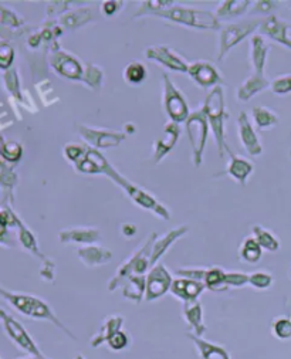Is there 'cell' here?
I'll return each mask as SVG.
<instances>
[{
    "instance_id": "cell-1",
    "label": "cell",
    "mask_w": 291,
    "mask_h": 359,
    "mask_svg": "<svg viewBox=\"0 0 291 359\" xmlns=\"http://www.w3.org/2000/svg\"><path fill=\"white\" fill-rule=\"evenodd\" d=\"M0 297L4 298L5 302H8L16 311L23 314L25 317L34 318V320H46L54 324L57 328H60L63 332H66L70 338L76 339L73 332L67 330L62 321L55 317V314L51 311V309L41 300V298H37L34 295L29 294H20V292H12L5 288L0 287Z\"/></svg>"
},
{
    "instance_id": "cell-2",
    "label": "cell",
    "mask_w": 291,
    "mask_h": 359,
    "mask_svg": "<svg viewBox=\"0 0 291 359\" xmlns=\"http://www.w3.org/2000/svg\"><path fill=\"white\" fill-rule=\"evenodd\" d=\"M209 127L215 135L216 145L219 155L223 158L226 152V121L229 118V114L226 111V101H224V91L222 86H217L212 88L205 100L203 108H202Z\"/></svg>"
},
{
    "instance_id": "cell-3",
    "label": "cell",
    "mask_w": 291,
    "mask_h": 359,
    "mask_svg": "<svg viewBox=\"0 0 291 359\" xmlns=\"http://www.w3.org/2000/svg\"><path fill=\"white\" fill-rule=\"evenodd\" d=\"M151 16H156L173 23L184 25L188 27L199 29V30H220L222 25L215 16V12L201 11L195 8L185 6H170L158 12L151 13Z\"/></svg>"
},
{
    "instance_id": "cell-4",
    "label": "cell",
    "mask_w": 291,
    "mask_h": 359,
    "mask_svg": "<svg viewBox=\"0 0 291 359\" xmlns=\"http://www.w3.org/2000/svg\"><path fill=\"white\" fill-rule=\"evenodd\" d=\"M102 175H105V176H108L109 179H112V181H114L116 185H120V187L127 192V195L133 199V202L137 203L140 208L154 212L156 216L162 217L163 220H169V219H170L169 210H168L162 203H159V202H158L151 194H148L147 191H144V189H141L140 187H135L134 184L128 182L123 175H120L119 172L115 170V168H114L111 163L107 165V168L104 169V173H102Z\"/></svg>"
},
{
    "instance_id": "cell-5",
    "label": "cell",
    "mask_w": 291,
    "mask_h": 359,
    "mask_svg": "<svg viewBox=\"0 0 291 359\" xmlns=\"http://www.w3.org/2000/svg\"><path fill=\"white\" fill-rule=\"evenodd\" d=\"M185 124H187V133H188L191 148H192L194 165L199 168L203 162V151L206 147L210 127L202 109L194 111L187 119Z\"/></svg>"
},
{
    "instance_id": "cell-6",
    "label": "cell",
    "mask_w": 291,
    "mask_h": 359,
    "mask_svg": "<svg viewBox=\"0 0 291 359\" xmlns=\"http://www.w3.org/2000/svg\"><path fill=\"white\" fill-rule=\"evenodd\" d=\"M163 111L172 123H187L191 115L189 105L185 95L175 87L168 74H163V97H162Z\"/></svg>"
},
{
    "instance_id": "cell-7",
    "label": "cell",
    "mask_w": 291,
    "mask_h": 359,
    "mask_svg": "<svg viewBox=\"0 0 291 359\" xmlns=\"http://www.w3.org/2000/svg\"><path fill=\"white\" fill-rule=\"evenodd\" d=\"M260 19H252L223 26L220 29L219 37V60H223L233 47L242 43L252 33H255L260 27Z\"/></svg>"
},
{
    "instance_id": "cell-8",
    "label": "cell",
    "mask_w": 291,
    "mask_h": 359,
    "mask_svg": "<svg viewBox=\"0 0 291 359\" xmlns=\"http://www.w3.org/2000/svg\"><path fill=\"white\" fill-rule=\"evenodd\" d=\"M0 325H2L8 338L23 352L32 356H44L34 339L30 337L27 330L8 311L0 309Z\"/></svg>"
},
{
    "instance_id": "cell-9",
    "label": "cell",
    "mask_w": 291,
    "mask_h": 359,
    "mask_svg": "<svg viewBox=\"0 0 291 359\" xmlns=\"http://www.w3.org/2000/svg\"><path fill=\"white\" fill-rule=\"evenodd\" d=\"M50 65L62 77L74 81H83L86 67H83L81 62L76 55L55 47L50 57Z\"/></svg>"
},
{
    "instance_id": "cell-10",
    "label": "cell",
    "mask_w": 291,
    "mask_h": 359,
    "mask_svg": "<svg viewBox=\"0 0 291 359\" xmlns=\"http://www.w3.org/2000/svg\"><path fill=\"white\" fill-rule=\"evenodd\" d=\"M145 57L148 60H154V62H156L162 67L175 73H188L189 70V65L187 60L168 46L148 47L145 50Z\"/></svg>"
},
{
    "instance_id": "cell-11",
    "label": "cell",
    "mask_w": 291,
    "mask_h": 359,
    "mask_svg": "<svg viewBox=\"0 0 291 359\" xmlns=\"http://www.w3.org/2000/svg\"><path fill=\"white\" fill-rule=\"evenodd\" d=\"M77 133L80 134L83 141H86V144H88L94 149H107V148L119 147L126 140L124 133L91 128L83 124L77 127Z\"/></svg>"
},
{
    "instance_id": "cell-12",
    "label": "cell",
    "mask_w": 291,
    "mask_h": 359,
    "mask_svg": "<svg viewBox=\"0 0 291 359\" xmlns=\"http://www.w3.org/2000/svg\"><path fill=\"white\" fill-rule=\"evenodd\" d=\"M172 283H173V278L163 264L154 266L147 276L145 300L154 302L156 298L165 295L168 291H170Z\"/></svg>"
},
{
    "instance_id": "cell-13",
    "label": "cell",
    "mask_w": 291,
    "mask_h": 359,
    "mask_svg": "<svg viewBox=\"0 0 291 359\" xmlns=\"http://www.w3.org/2000/svg\"><path fill=\"white\" fill-rule=\"evenodd\" d=\"M187 74L202 88H215L224 83L217 67L213 66L210 62H202V60L201 62L192 63Z\"/></svg>"
},
{
    "instance_id": "cell-14",
    "label": "cell",
    "mask_w": 291,
    "mask_h": 359,
    "mask_svg": "<svg viewBox=\"0 0 291 359\" xmlns=\"http://www.w3.org/2000/svg\"><path fill=\"white\" fill-rule=\"evenodd\" d=\"M259 32L262 36H267L269 39L291 48V23L280 20L276 16H269L262 20Z\"/></svg>"
},
{
    "instance_id": "cell-15",
    "label": "cell",
    "mask_w": 291,
    "mask_h": 359,
    "mask_svg": "<svg viewBox=\"0 0 291 359\" xmlns=\"http://www.w3.org/2000/svg\"><path fill=\"white\" fill-rule=\"evenodd\" d=\"M58 241L63 245H95L101 241V231L94 227H72L58 233Z\"/></svg>"
},
{
    "instance_id": "cell-16",
    "label": "cell",
    "mask_w": 291,
    "mask_h": 359,
    "mask_svg": "<svg viewBox=\"0 0 291 359\" xmlns=\"http://www.w3.org/2000/svg\"><path fill=\"white\" fill-rule=\"evenodd\" d=\"M238 127H239V138H241V142H242L245 151L252 156L262 155V152H263L262 142H260L253 126L250 124L249 116L245 111H242L239 114Z\"/></svg>"
},
{
    "instance_id": "cell-17",
    "label": "cell",
    "mask_w": 291,
    "mask_h": 359,
    "mask_svg": "<svg viewBox=\"0 0 291 359\" xmlns=\"http://www.w3.org/2000/svg\"><path fill=\"white\" fill-rule=\"evenodd\" d=\"M181 137V127L177 123H166L163 128V138L154 142V162L159 163L177 145Z\"/></svg>"
},
{
    "instance_id": "cell-18",
    "label": "cell",
    "mask_w": 291,
    "mask_h": 359,
    "mask_svg": "<svg viewBox=\"0 0 291 359\" xmlns=\"http://www.w3.org/2000/svg\"><path fill=\"white\" fill-rule=\"evenodd\" d=\"M226 152L229 154V163H227V168H226V173L235 179L236 182H239L242 187L246 185V181L248 177L253 173L255 170V163L241 155H236L233 154L231 149L229 147H226Z\"/></svg>"
},
{
    "instance_id": "cell-19",
    "label": "cell",
    "mask_w": 291,
    "mask_h": 359,
    "mask_svg": "<svg viewBox=\"0 0 291 359\" xmlns=\"http://www.w3.org/2000/svg\"><path fill=\"white\" fill-rule=\"evenodd\" d=\"M206 290L205 283L191 278H177L173 280L170 285V292L178 297L180 300H184V303H192L198 302L199 295Z\"/></svg>"
},
{
    "instance_id": "cell-20",
    "label": "cell",
    "mask_w": 291,
    "mask_h": 359,
    "mask_svg": "<svg viewBox=\"0 0 291 359\" xmlns=\"http://www.w3.org/2000/svg\"><path fill=\"white\" fill-rule=\"evenodd\" d=\"M188 231H189V226L188 224H182V226H178V227H175V229L166 231L162 237L156 238L155 243H154V248H152V253H151V269L154 266H156L158 260L168 252V249L175 242H177L178 238L185 236Z\"/></svg>"
},
{
    "instance_id": "cell-21",
    "label": "cell",
    "mask_w": 291,
    "mask_h": 359,
    "mask_svg": "<svg viewBox=\"0 0 291 359\" xmlns=\"http://www.w3.org/2000/svg\"><path fill=\"white\" fill-rule=\"evenodd\" d=\"M79 259L87 266V267H95L101 264H107L112 259V252L105 249L104 246H81L77 250Z\"/></svg>"
},
{
    "instance_id": "cell-22",
    "label": "cell",
    "mask_w": 291,
    "mask_h": 359,
    "mask_svg": "<svg viewBox=\"0 0 291 359\" xmlns=\"http://www.w3.org/2000/svg\"><path fill=\"white\" fill-rule=\"evenodd\" d=\"M252 51H250V62L252 67L255 70V74L264 76V67H266V60L270 47L264 43L262 34H255L250 40Z\"/></svg>"
},
{
    "instance_id": "cell-23",
    "label": "cell",
    "mask_w": 291,
    "mask_h": 359,
    "mask_svg": "<svg viewBox=\"0 0 291 359\" xmlns=\"http://www.w3.org/2000/svg\"><path fill=\"white\" fill-rule=\"evenodd\" d=\"M267 87H270V83L264 76L253 74L239 86V88L236 90V98L242 102H248L249 100H252V97L262 93Z\"/></svg>"
},
{
    "instance_id": "cell-24",
    "label": "cell",
    "mask_w": 291,
    "mask_h": 359,
    "mask_svg": "<svg viewBox=\"0 0 291 359\" xmlns=\"http://www.w3.org/2000/svg\"><path fill=\"white\" fill-rule=\"evenodd\" d=\"M250 0H226L222 2L215 12V16L220 22L222 19H235L243 16L250 6Z\"/></svg>"
},
{
    "instance_id": "cell-25",
    "label": "cell",
    "mask_w": 291,
    "mask_h": 359,
    "mask_svg": "<svg viewBox=\"0 0 291 359\" xmlns=\"http://www.w3.org/2000/svg\"><path fill=\"white\" fill-rule=\"evenodd\" d=\"M123 323H124L123 317H120V316H109V317L104 321L101 330H100V331L94 335V338L91 339V346H93V348H98V346L102 345L104 342H108L116 332L121 331Z\"/></svg>"
},
{
    "instance_id": "cell-26",
    "label": "cell",
    "mask_w": 291,
    "mask_h": 359,
    "mask_svg": "<svg viewBox=\"0 0 291 359\" xmlns=\"http://www.w3.org/2000/svg\"><path fill=\"white\" fill-rule=\"evenodd\" d=\"M184 318L192 327L194 335L201 338L205 334L206 328L203 325V310L199 302L184 303Z\"/></svg>"
},
{
    "instance_id": "cell-27",
    "label": "cell",
    "mask_w": 291,
    "mask_h": 359,
    "mask_svg": "<svg viewBox=\"0 0 291 359\" xmlns=\"http://www.w3.org/2000/svg\"><path fill=\"white\" fill-rule=\"evenodd\" d=\"M145 291H147V277L140 274H133L124 283L123 295L128 298V300L138 304L142 302V298H145Z\"/></svg>"
},
{
    "instance_id": "cell-28",
    "label": "cell",
    "mask_w": 291,
    "mask_h": 359,
    "mask_svg": "<svg viewBox=\"0 0 291 359\" xmlns=\"http://www.w3.org/2000/svg\"><path fill=\"white\" fill-rule=\"evenodd\" d=\"M188 337L196 345L202 359H230L229 353L222 346L210 344L209 341H205V339H202V338H199L196 335H192V334H189Z\"/></svg>"
},
{
    "instance_id": "cell-29",
    "label": "cell",
    "mask_w": 291,
    "mask_h": 359,
    "mask_svg": "<svg viewBox=\"0 0 291 359\" xmlns=\"http://www.w3.org/2000/svg\"><path fill=\"white\" fill-rule=\"evenodd\" d=\"M94 15H93V9L90 8H81L80 11H73L67 15H65L63 18H60L58 23H60L63 27H69V29H77L86 23H88L90 20H93Z\"/></svg>"
},
{
    "instance_id": "cell-30",
    "label": "cell",
    "mask_w": 291,
    "mask_h": 359,
    "mask_svg": "<svg viewBox=\"0 0 291 359\" xmlns=\"http://www.w3.org/2000/svg\"><path fill=\"white\" fill-rule=\"evenodd\" d=\"M239 259L245 263L249 264H255L262 259V248L257 243L256 238L252 237H246L243 243L239 248Z\"/></svg>"
},
{
    "instance_id": "cell-31",
    "label": "cell",
    "mask_w": 291,
    "mask_h": 359,
    "mask_svg": "<svg viewBox=\"0 0 291 359\" xmlns=\"http://www.w3.org/2000/svg\"><path fill=\"white\" fill-rule=\"evenodd\" d=\"M253 231V237L257 241V243L260 245L262 249H266L269 252H276L280 248V243L277 241V237L267 229H264L263 226H253L252 227Z\"/></svg>"
},
{
    "instance_id": "cell-32",
    "label": "cell",
    "mask_w": 291,
    "mask_h": 359,
    "mask_svg": "<svg viewBox=\"0 0 291 359\" xmlns=\"http://www.w3.org/2000/svg\"><path fill=\"white\" fill-rule=\"evenodd\" d=\"M252 116L257 128H269L278 124L277 114L266 107H255L252 109Z\"/></svg>"
},
{
    "instance_id": "cell-33",
    "label": "cell",
    "mask_w": 291,
    "mask_h": 359,
    "mask_svg": "<svg viewBox=\"0 0 291 359\" xmlns=\"http://www.w3.org/2000/svg\"><path fill=\"white\" fill-rule=\"evenodd\" d=\"M147 67L141 62H131L123 72L124 80L131 86H140L147 80Z\"/></svg>"
},
{
    "instance_id": "cell-34",
    "label": "cell",
    "mask_w": 291,
    "mask_h": 359,
    "mask_svg": "<svg viewBox=\"0 0 291 359\" xmlns=\"http://www.w3.org/2000/svg\"><path fill=\"white\" fill-rule=\"evenodd\" d=\"M224 277H226V271H223L220 267L206 269L203 283L208 290L223 291V290H227V287L224 284Z\"/></svg>"
},
{
    "instance_id": "cell-35",
    "label": "cell",
    "mask_w": 291,
    "mask_h": 359,
    "mask_svg": "<svg viewBox=\"0 0 291 359\" xmlns=\"http://www.w3.org/2000/svg\"><path fill=\"white\" fill-rule=\"evenodd\" d=\"M102 80H104V72L100 67H97L94 65L86 66V72H84V77H83L81 83L87 84L93 90H98L102 84Z\"/></svg>"
},
{
    "instance_id": "cell-36",
    "label": "cell",
    "mask_w": 291,
    "mask_h": 359,
    "mask_svg": "<svg viewBox=\"0 0 291 359\" xmlns=\"http://www.w3.org/2000/svg\"><path fill=\"white\" fill-rule=\"evenodd\" d=\"M270 87H271V91H273L274 94H278V95L291 93V74L280 76V77L274 79V80L270 83Z\"/></svg>"
},
{
    "instance_id": "cell-37",
    "label": "cell",
    "mask_w": 291,
    "mask_h": 359,
    "mask_svg": "<svg viewBox=\"0 0 291 359\" xmlns=\"http://www.w3.org/2000/svg\"><path fill=\"white\" fill-rule=\"evenodd\" d=\"M271 283H273V277L267 273L256 271V273L249 274V284L255 288L264 290V288H269L271 285Z\"/></svg>"
},
{
    "instance_id": "cell-38",
    "label": "cell",
    "mask_w": 291,
    "mask_h": 359,
    "mask_svg": "<svg viewBox=\"0 0 291 359\" xmlns=\"http://www.w3.org/2000/svg\"><path fill=\"white\" fill-rule=\"evenodd\" d=\"M15 60V50L8 43H0V69H9Z\"/></svg>"
},
{
    "instance_id": "cell-39",
    "label": "cell",
    "mask_w": 291,
    "mask_h": 359,
    "mask_svg": "<svg viewBox=\"0 0 291 359\" xmlns=\"http://www.w3.org/2000/svg\"><path fill=\"white\" fill-rule=\"evenodd\" d=\"M226 287H243L249 284V274L245 273H226L224 277Z\"/></svg>"
},
{
    "instance_id": "cell-40",
    "label": "cell",
    "mask_w": 291,
    "mask_h": 359,
    "mask_svg": "<svg viewBox=\"0 0 291 359\" xmlns=\"http://www.w3.org/2000/svg\"><path fill=\"white\" fill-rule=\"evenodd\" d=\"M22 152H23L22 147L18 142H8L2 148V155L5 156V159H8L11 162L19 161L22 156Z\"/></svg>"
},
{
    "instance_id": "cell-41",
    "label": "cell",
    "mask_w": 291,
    "mask_h": 359,
    "mask_svg": "<svg viewBox=\"0 0 291 359\" xmlns=\"http://www.w3.org/2000/svg\"><path fill=\"white\" fill-rule=\"evenodd\" d=\"M273 331L278 338H290L291 337V321L285 318H278L273 324Z\"/></svg>"
},
{
    "instance_id": "cell-42",
    "label": "cell",
    "mask_w": 291,
    "mask_h": 359,
    "mask_svg": "<svg viewBox=\"0 0 291 359\" xmlns=\"http://www.w3.org/2000/svg\"><path fill=\"white\" fill-rule=\"evenodd\" d=\"M128 342H130L128 335L126 332H123V331H119L108 341V345L114 351H121V349L128 346Z\"/></svg>"
},
{
    "instance_id": "cell-43",
    "label": "cell",
    "mask_w": 291,
    "mask_h": 359,
    "mask_svg": "<svg viewBox=\"0 0 291 359\" xmlns=\"http://www.w3.org/2000/svg\"><path fill=\"white\" fill-rule=\"evenodd\" d=\"M86 154V148L79 147V145H67L65 148V156L72 161L73 163H76L79 159H81V156Z\"/></svg>"
},
{
    "instance_id": "cell-44",
    "label": "cell",
    "mask_w": 291,
    "mask_h": 359,
    "mask_svg": "<svg viewBox=\"0 0 291 359\" xmlns=\"http://www.w3.org/2000/svg\"><path fill=\"white\" fill-rule=\"evenodd\" d=\"M123 2H112V0H108V2L102 4V13L105 16H114L116 12H119L123 8Z\"/></svg>"
},
{
    "instance_id": "cell-45",
    "label": "cell",
    "mask_w": 291,
    "mask_h": 359,
    "mask_svg": "<svg viewBox=\"0 0 291 359\" xmlns=\"http://www.w3.org/2000/svg\"><path fill=\"white\" fill-rule=\"evenodd\" d=\"M274 2H257L256 6L252 9V13H269L271 9H274Z\"/></svg>"
},
{
    "instance_id": "cell-46",
    "label": "cell",
    "mask_w": 291,
    "mask_h": 359,
    "mask_svg": "<svg viewBox=\"0 0 291 359\" xmlns=\"http://www.w3.org/2000/svg\"><path fill=\"white\" fill-rule=\"evenodd\" d=\"M9 219L5 213H0V242H6V226Z\"/></svg>"
},
{
    "instance_id": "cell-47",
    "label": "cell",
    "mask_w": 291,
    "mask_h": 359,
    "mask_svg": "<svg viewBox=\"0 0 291 359\" xmlns=\"http://www.w3.org/2000/svg\"><path fill=\"white\" fill-rule=\"evenodd\" d=\"M121 231H123V234H124L126 237H133V236H135V233H137V226L133 224V223H124V224L121 226Z\"/></svg>"
},
{
    "instance_id": "cell-48",
    "label": "cell",
    "mask_w": 291,
    "mask_h": 359,
    "mask_svg": "<svg viewBox=\"0 0 291 359\" xmlns=\"http://www.w3.org/2000/svg\"><path fill=\"white\" fill-rule=\"evenodd\" d=\"M18 359H48L46 355L44 356H32V355H27V356H23V358H18Z\"/></svg>"
},
{
    "instance_id": "cell-49",
    "label": "cell",
    "mask_w": 291,
    "mask_h": 359,
    "mask_svg": "<svg viewBox=\"0 0 291 359\" xmlns=\"http://www.w3.org/2000/svg\"><path fill=\"white\" fill-rule=\"evenodd\" d=\"M76 359H84V358H83V356H81V355H79V356H77V358H76Z\"/></svg>"
},
{
    "instance_id": "cell-50",
    "label": "cell",
    "mask_w": 291,
    "mask_h": 359,
    "mask_svg": "<svg viewBox=\"0 0 291 359\" xmlns=\"http://www.w3.org/2000/svg\"><path fill=\"white\" fill-rule=\"evenodd\" d=\"M0 359H2V356H0Z\"/></svg>"
},
{
    "instance_id": "cell-51",
    "label": "cell",
    "mask_w": 291,
    "mask_h": 359,
    "mask_svg": "<svg viewBox=\"0 0 291 359\" xmlns=\"http://www.w3.org/2000/svg\"><path fill=\"white\" fill-rule=\"evenodd\" d=\"M290 156H291V152H290Z\"/></svg>"
}]
</instances>
